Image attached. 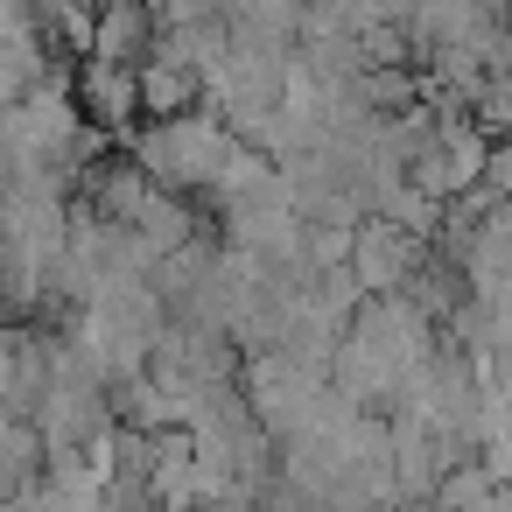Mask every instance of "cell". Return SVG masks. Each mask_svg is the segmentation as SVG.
Returning <instances> with one entry per match:
<instances>
[{
    "label": "cell",
    "mask_w": 512,
    "mask_h": 512,
    "mask_svg": "<svg viewBox=\"0 0 512 512\" xmlns=\"http://www.w3.org/2000/svg\"><path fill=\"white\" fill-rule=\"evenodd\" d=\"M141 92H148V106H155V113H176V106L190 99V64H183V57H176V64H155Z\"/></svg>",
    "instance_id": "obj_3"
},
{
    "label": "cell",
    "mask_w": 512,
    "mask_h": 512,
    "mask_svg": "<svg viewBox=\"0 0 512 512\" xmlns=\"http://www.w3.org/2000/svg\"><path fill=\"white\" fill-rule=\"evenodd\" d=\"M225 127H211V120H183V127H155V134H141V169H148V183H204L211 176V162L225 155Z\"/></svg>",
    "instance_id": "obj_1"
},
{
    "label": "cell",
    "mask_w": 512,
    "mask_h": 512,
    "mask_svg": "<svg viewBox=\"0 0 512 512\" xmlns=\"http://www.w3.org/2000/svg\"><path fill=\"white\" fill-rule=\"evenodd\" d=\"M344 267H351V281H358V288L386 295V288H400V281L414 274V232H400L393 218H372V225H358V232H351Z\"/></svg>",
    "instance_id": "obj_2"
}]
</instances>
